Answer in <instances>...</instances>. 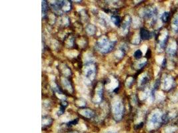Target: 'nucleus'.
<instances>
[{"label": "nucleus", "mask_w": 178, "mask_h": 133, "mask_svg": "<svg viewBox=\"0 0 178 133\" xmlns=\"http://www.w3.org/2000/svg\"><path fill=\"white\" fill-rule=\"evenodd\" d=\"M51 123V119L48 116L42 117V127L48 126Z\"/></svg>", "instance_id": "obj_15"}, {"label": "nucleus", "mask_w": 178, "mask_h": 133, "mask_svg": "<svg viewBox=\"0 0 178 133\" xmlns=\"http://www.w3.org/2000/svg\"><path fill=\"white\" fill-rule=\"evenodd\" d=\"M148 81H149L148 76H147L146 75H144L141 79H140V81H139V85L141 86V87L144 86L145 85L147 84V82H148Z\"/></svg>", "instance_id": "obj_17"}, {"label": "nucleus", "mask_w": 178, "mask_h": 133, "mask_svg": "<svg viewBox=\"0 0 178 133\" xmlns=\"http://www.w3.org/2000/svg\"><path fill=\"white\" fill-rule=\"evenodd\" d=\"M115 41H109L107 37L102 36L97 41L96 48L98 51L103 54H106L112 50L115 46Z\"/></svg>", "instance_id": "obj_1"}, {"label": "nucleus", "mask_w": 178, "mask_h": 133, "mask_svg": "<svg viewBox=\"0 0 178 133\" xmlns=\"http://www.w3.org/2000/svg\"><path fill=\"white\" fill-rule=\"evenodd\" d=\"M146 63H147L146 59H143L142 61H139V62L137 63V65H136V67H137L138 69H141V68H142L143 67H144L146 65Z\"/></svg>", "instance_id": "obj_18"}, {"label": "nucleus", "mask_w": 178, "mask_h": 133, "mask_svg": "<svg viewBox=\"0 0 178 133\" xmlns=\"http://www.w3.org/2000/svg\"><path fill=\"white\" fill-rule=\"evenodd\" d=\"M79 113L81 115L83 116H84L85 118H88V119H91L94 116L95 113L92 111V110L89 109H80L79 111Z\"/></svg>", "instance_id": "obj_7"}, {"label": "nucleus", "mask_w": 178, "mask_h": 133, "mask_svg": "<svg viewBox=\"0 0 178 133\" xmlns=\"http://www.w3.org/2000/svg\"><path fill=\"white\" fill-rule=\"evenodd\" d=\"M48 11V4L46 1H42V17L46 16Z\"/></svg>", "instance_id": "obj_14"}, {"label": "nucleus", "mask_w": 178, "mask_h": 133, "mask_svg": "<svg viewBox=\"0 0 178 133\" xmlns=\"http://www.w3.org/2000/svg\"><path fill=\"white\" fill-rule=\"evenodd\" d=\"M96 31H97L96 28L93 25L90 24V25H88V26H87L86 31L89 34V35H94V34L96 33Z\"/></svg>", "instance_id": "obj_13"}, {"label": "nucleus", "mask_w": 178, "mask_h": 133, "mask_svg": "<svg viewBox=\"0 0 178 133\" xmlns=\"http://www.w3.org/2000/svg\"><path fill=\"white\" fill-rule=\"evenodd\" d=\"M62 84L63 85V87H65V88L69 91L70 93H73V88H72V86H71V84L70 81L66 78H63L62 79Z\"/></svg>", "instance_id": "obj_10"}, {"label": "nucleus", "mask_w": 178, "mask_h": 133, "mask_svg": "<svg viewBox=\"0 0 178 133\" xmlns=\"http://www.w3.org/2000/svg\"><path fill=\"white\" fill-rule=\"evenodd\" d=\"M108 133H115V132H108Z\"/></svg>", "instance_id": "obj_23"}, {"label": "nucleus", "mask_w": 178, "mask_h": 133, "mask_svg": "<svg viewBox=\"0 0 178 133\" xmlns=\"http://www.w3.org/2000/svg\"><path fill=\"white\" fill-rule=\"evenodd\" d=\"M78 119H75V120H74L73 121H71V122L68 123V124H71V125H75V124L78 123Z\"/></svg>", "instance_id": "obj_21"}, {"label": "nucleus", "mask_w": 178, "mask_h": 133, "mask_svg": "<svg viewBox=\"0 0 178 133\" xmlns=\"http://www.w3.org/2000/svg\"><path fill=\"white\" fill-rule=\"evenodd\" d=\"M112 112L113 117L116 120L119 121L122 120L124 113V106L122 102L120 100H116L112 104Z\"/></svg>", "instance_id": "obj_4"}, {"label": "nucleus", "mask_w": 178, "mask_h": 133, "mask_svg": "<svg viewBox=\"0 0 178 133\" xmlns=\"http://www.w3.org/2000/svg\"><path fill=\"white\" fill-rule=\"evenodd\" d=\"M52 10L58 14L67 12L71 9V4L68 1H54L50 3Z\"/></svg>", "instance_id": "obj_2"}, {"label": "nucleus", "mask_w": 178, "mask_h": 133, "mask_svg": "<svg viewBox=\"0 0 178 133\" xmlns=\"http://www.w3.org/2000/svg\"><path fill=\"white\" fill-rule=\"evenodd\" d=\"M111 21L114 25L119 26L121 23H122V20H121V17L118 16H116V15H112L111 17Z\"/></svg>", "instance_id": "obj_12"}, {"label": "nucleus", "mask_w": 178, "mask_h": 133, "mask_svg": "<svg viewBox=\"0 0 178 133\" xmlns=\"http://www.w3.org/2000/svg\"><path fill=\"white\" fill-rule=\"evenodd\" d=\"M167 117L165 115H162V113L159 111H155L150 116L149 126L151 128H157L167 120Z\"/></svg>", "instance_id": "obj_3"}, {"label": "nucleus", "mask_w": 178, "mask_h": 133, "mask_svg": "<svg viewBox=\"0 0 178 133\" xmlns=\"http://www.w3.org/2000/svg\"><path fill=\"white\" fill-rule=\"evenodd\" d=\"M133 82H134V79L132 78L131 77H129L127 80H126V85L127 87H130L132 84H133Z\"/></svg>", "instance_id": "obj_20"}, {"label": "nucleus", "mask_w": 178, "mask_h": 133, "mask_svg": "<svg viewBox=\"0 0 178 133\" xmlns=\"http://www.w3.org/2000/svg\"><path fill=\"white\" fill-rule=\"evenodd\" d=\"M134 57L135 59H139L142 58V57L143 55V53H142V51L141 50H140V49H138V50L134 53Z\"/></svg>", "instance_id": "obj_19"}, {"label": "nucleus", "mask_w": 178, "mask_h": 133, "mask_svg": "<svg viewBox=\"0 0 178 133\" xmlns=\"http://www.w3.org/2000/svg\"><path fill=\"white\" fill-rule=\"evenodd\" d=\"M70 133H79V132H76V131H74V132H70Z\"/></svg>", "instance_id": "obj_22"}, {"label": "nucleus", "mask_w": 178, "mask_h": 133, "mask_svg": "<svg viewBox=\"0 0 178 133\" xmlns=\"http://www.w3.org/2000/svg\"><path fill=\"white\" fill-rule=\"evenodd\" d=\"M131 17L130 16H127L126 18V20H125L123 21V22L122 24V31L124 33H126L127 31V30L129 29V28H130V24H131Z\"/></svg>", "instance_id": "obj_9"}, {"label": "nucleus", "mask_w": 178, "mask_h": 133, "mask_svg": "<svg viewBox=\"0 0 178 133\" xmlns=\"http://www.w3.org/2000/svg\"><path fill=\"white\" fill-rule=\"evenodd\" d=\"M172 28L175 31H177L178 30V11L173 16L172 23Z\"/></svg>", "instance_id": "obj_11"}, {"label": "nucleus", "mask_w": 178, "mask_h": 133, "mask_svg": "<svg viewBox=\"0 0 178 133\" xmlns=\"http://www.w3.org/2000/svg\"><path fill=\"white\" fill-rule=\"evenodd\" d=\"M102 96H103V87L102 85L99 83L97 85L96 89V94L93 97V102L96 103H99L102 100Z\"/></svg>", "instance_id": "obj_6"}, {"label": "nucleus", "mask_w": 178, "mask_h": 133, "mask_svg": "<svg viewBox=\"0 0 178 133\" xmlns=\"http://www.w3.org/2000/svg\"><path fill=\"white\" fill-rule=\"evenodd\" d=\"M85 75L87 79L92 81L94 79L96 74V69L92 61H87L85 67Z\"/></svg>", "instance_id": "obj_5"}, {"label": "nucleus", "mask_w": 178, "mask_h": 133, "mask_svg": "<svg viewBox=\"0 0 178 133\" xmlns=\"http://www.w3.org/2000/svg\"><path fill=\"white\" fill-rule=\"evenodd\" d=\"M161 21L164 22V23H168L169 20V19H170V13L169 12H164V13L162 14V16H161Z\"/></svg>", "instance_id": "obj_16"}, {"label": "nucleus", "mask_w": 178, "mask_h": 133, "mask_svg": "<svg viewBox=\"0 0 178 133\" xmlns=\"http://www.w3.org/2000/svg\"><path fill=\"white\" fill-rule=\"evenodd\" d=\"M139 34L140 38L143 40H149L150 39H151V37H152L151 33L145 28H142L140 29Z\"/></svg>", "instance_id": "obj_8"}]
</instances>
